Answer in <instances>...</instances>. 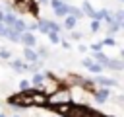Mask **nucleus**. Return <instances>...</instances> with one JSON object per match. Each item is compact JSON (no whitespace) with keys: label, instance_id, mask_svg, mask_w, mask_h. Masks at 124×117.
<instances>
[{"label":"nucleus","instance_id":"nucleus-3","mask_svg":"<svg viewBox=\"0 0 124 117\" xmlns=\"http://www.w3.org/2000/svg\"><path fill=\"white\" fill-rule=\"evenodd\" d=\"M99 111H89L87 107H83V105H72L70 107V111L66 113V117H95Z\"/></svg>","mask_w":124,"mask_h":117},{"label":"nucleus","instance_id":"nucleus-26","mask_svg":"<svg viewBox=\"0 0 124 117\" xmlns=\"http://www.w3.org/2000/svg\"><path fill=\"white\" fill-rule=\"evenodd\" d=\"M39 55H41V57H46L48 53H46V49H45V47H39Z\"/></svg>","mask_w":124,"mask_h":117},{"label":"nucleus","instance_id":"nucleus-19","mask_svg":"<svg viewBox=\"0 0 124 117\" xmlns=\"http://www.w3.org/2000/svg\"><path fill=\"white\" fill-rule=\"evenodd\" d=\"M112 20H114L118 25H122V21H124V12H122V10H118V12L112 16Z\"/></svg>","mask_w":124,"mask_h":117},{"label":"nucleus","instance_id":"nucleus-30","mask_svg":"<svg viewBox=\"0 0 124 117\" xmlns=\"http://www.w3.org/2000/svg\"><path fill=\"white\" fill-rule=\"evenodd\" d=\"M4 21V12H0V23Z\"/></svg>","mask_w":124,"mask_h":117},{"label":"nucleus","instance_id":"nucleus-20","mask_svg":"<svg viewBox=\"0 0 124 117\" xmlns=\"http://www.w3.org/2000/svg\"><path fill=\"white\" fill-rule=\"evenodd\" d=\"M46 35H48V39H50L52 43H60V37H58V31H46Z\"/></svg>","mask_w":124,"mask_h":117},{"label":"nucleus","instance_id":"nucleus-21","mask_svg":"<svg viewBox=\"0 0 124 117\" xmlns=\"http://www.w3.org/2000/svg\"><path fill=\"white\" fill-rule=\"evenodd\" d=\"M31 88H33V86H31V82H29V80H21V82H19V90H21V92L31 90Z\"/></svg>","mask_w":124,"mask_h":117},{"label":"nucleus","instance_id":"nucleus-31","mask_svg":"<svg viewBox=\"0 0 124 117\" xmlns=\"http://www.w3.org/2000/svg\"><path fill=\"white\" fill-rule=\"evenodd\" d=\"M0 117H6V115H2V113H0Z\"/></svg>","mask_w":124,"mask_h":117},{"label":"nucleus","instance_id":"nucleus-32","mask_svg":"<svg viewBox=\"0 0 124 117\" xmlns=\"http://www.w3.org/2000/svg\"><path fill=\"white\" fill-rule=\"evenodd\" d=\"M14 117H17V115H14Z\"/></svg>","mask_w":124,"mask_h":117},{"label":"nucleus","instance_id":"nucleus-18","mask_svg":"<svg viewBox=\"0 0 124 117\" xmlns=\"http://www.w3.org/2000/svg\"><path fill=\"white\" fill-rule=\"evenodd\" d=\"M81 12H83V14H87L89 18L93 16V8L89 6V2H83V4H81Z\"/></svg>","mask_w":124,"mask_h":117},{"label":"nucleus","instance_id":"nucleus-28","mask_svg":"<svg viewBox=\"0 0 124 117\" xmlns=\"http://www.w3.org/2000/svg\"><path fill=\"white\" fill-rule=\"evenodd\" d=\"M101 47H103V43H97V45H93V51H101Z\"/></svg>","mask_w":124,"mask_h":117},{"label":"nucleus","instance_id":"nucleus-17","mask_svg":"<svg viewBox=\"0 0 124 117\" xmlns=\"http://www.w3.org/2000/svg\"><path fill=\"white\" fill-rule=\"evenodd\" d=\"M43 80H45V76H43V74H35V76H33V80H31V86H35V88H41Z\"/></svg>","mask_w":124,"mask_h":117},{"label":"nucleus","instance_id":"nucleus-13","mask_svg":"<svg viewBox=\"0 0 124 117\" xmlns=\"http://www.w3.org/2000/svg\"><path fill=\"white\" fill-rule=\"evenodd\" d=\"M70 107H72V101H70V103H62V105H56L54 109H56V113H60V115H66V113L70 111Z\"/></svg>","mask_w":124,"mask_h":117},{"label":"nucleus","instance_id":"nucleus-2","mask_svg":"<svg viewBox=\"0 0 124 117\" xmlns=\"http://www.w3.org/2000/svg\"><path fill=\"white\" fill-rule=\"evenodd\" d=\"M31 90H25V92H21L17 96H12L8 101L12 105H17V107H29V105H33V101H31Z\"/></svg>","mask_w":124,"mask_h":117},{"label":"nucleus","instance_id":"nucleus-14","mask_svg":"<svg viewBox=\"0 0 124 117\" xmlns=\"http://www.w3.org/2000/svg\"><path fill=\"white\" fill-rule=\"evenodd\" d=\"M54 14H56L58 18H64V16H68V6H64V4H60L58 8H54Z\"/></svg>","mask_w":124,"mask_h":117},{"label":"nucleus","instance_id":"nucleus-11","mask_svg":"<svg viewBox=\"0 0 124 117\" xmlns=\"http://www.w3.org/2000/svg\"><path fill=\"white\" fill-rule=\"evenodd\" d=\"M12 68H14L16 72H25V70H27V64L21 62V60H12Z\"/></svg>","mask_w":124,"mask_h":117},{"label":"nucleus","instance_id":"nucleus-5","mask_svg":"<svg viewBox=\"0 0 124 117\" xmlns=\"http://www.w3.org/2000/svg\"><path fill=\"white\" fill-rule=\"evenodd\" d=\"M19 43H23L25 47H35V45H37V39H35V35H33L31 31H21Z\"/></svg>","mask_w":124,"mask_h":117},{"label":"nucleus","instance_id":"nucleus-29","mask_svg":"<svg viewBox=\"0 0 124 117\" xmlns=\"http://www.w3.org/2000/svg\"><path fill=\"white\" fill-rule=\"evenodd\" d=\"M37 2H39V4H48L50 0H37Z\"/></svg>","mask_w":124,"mask_h":117},{"label":"nucleus","instance_id":"nucleus-16","mask_svg":"<svg viewBox=\"0 0 124 117\" xmlns=\"http://www.w3.org/2000/svg\"><path fill=\"white\" fill-rule=\"evenodd\" d=\"M87 70H89V72H93V74H99V72L103 70V64H99V62H95V60H93V62L89 64V68H87Z\"/></svg>","mask_w":124,"mask_h":117},{"label":"nucleus","instance_id":"nucleus-7","mask_svg":"<svg viewBox=\"0 0 124 117\" xmlns=\"http://www.w3.org/2000/svg\"><path fill=\"white\" fill-rule=\"evenodd\" d=\"M19 35H21V31H17V29H12V27H6V33H4V37H8L12 43H19Z\"/></svg>","mask_w":124,"mask_h":117},{"label":"nucleus","instance_id":"nucleus-4","mask_svg":"<svg viewBox=\"0 0 124 117\" xmlns=\"http://www.w3.org/2000/svg\"><path fill=\"white\" fill-rule=\"evenodd\" d=\"M31 101H33V105L45 107V105H46V94H43V92H39V90H31Z\"/></svg>","mask_w":124,"mask_h":117},{"label":"nucleus","instance_id":"nucleus-6","mask_svg":"<svg viewBox=\"0 0 124 117\" xmlns=\"http://www.w3.org/2000/svg\"><path fill=\"white\" fill-rule=\"evenodd\" d=\"M103 68H110V70H122V68H124V62H122L120 58H108V57H107V60L103 62Z\"/></svg>","mask_w":124,"mask_h":117},{"label":"nucleus","instance_id":"nucleus-9","mask_svg":"<svg viewBox=\"0 0 124 117\" xmlns=\"http://www.w3.org/2000/svg\"><path fill=\"white\" fill-rule=\"evenodd\" d=\"M95 82H97L99 86H105V88H110V86H118V82H116V80H112V78H103V76L95 78Z\"/></svg>","mask_w":124,"mask_h":117},{"label":"nucleus","instance_id":"nucleus-27","mask_svg":"<svg viewBox=\"0 0 124 117\" xmlns=\"http://www.w3.org/2000/svg\"><path fill=\"white\" fill-rule=\"evenodd\" d=\"M4 33H6V25H4V23H0V35L4 37Z\"/></svg>","mask_w":124,"mask_h":117},{"label":"nucleus","instance_id":"nucleus-15","mask_svg":"<svg viewBox=\"0 0 124 117\" xmlns=\"http://www.w3.org/2000/svg\"><path fill=\"white\" fill-rule=\"evenodd\" d=\"M68 14H70V16H74V18H78V20L83 16V12H81L79 8H74V6H68Z\"/></svg>","mask_w":124,"mask_h":117},{"label":"nucleus","instance_id":"nucleus-10","mask_svg":"<svg viewBox=\"0 0 124 117\" xmlns=\"http://www.w3.org/2000/svg\"><path fill=\"white\" fill-rule=\"evenodd\" d=\"M108 98H110V96H108V90H107V88H103V90L95 92V101H97V103H105Z\"/></svg>","mask_w":124,"mask_h":117},{"label":"nucleus","instance_id":"nucleus-12","mask_svg":"<svg viewBox=\"0 0 124 117\" xmlns=\"http://www.w3.org/2000/svg\"><path fill=\"white\" fill-rule=\"evenodd\" d=\"M78 23V18H74V16H66V20H64V27H68V29H74V25Z\"/></svg>","mask_w":124,"mask_h":117},{"label":"nucleus","instance_id":"nucleus-8","mask_svg":"<svg viewBox=\"0 0 124 117\" xmlns=\"http://www.w3.org/2000/svg\"><path fill=\"white\" fill-rule=\"evenodd\" d=\"M23 57H25V60H29V62H35V60H39V55L33 51V47H25V51H23Z\"/></svg>","mask_w":124,"mask_h":117},{"label":"nucleus","instance_id":"nucleus-25","mask_svg":"<svg viewBox=\"0 0 124 117\" xmlns=\"http://www.w3.org/2000/svg\"><path fill=\"white\" fill-rule=\"evenodd\" d=\"M103 45H114V39H112V37H107V39L103 41Z\"/></svg>","mask_w":124,"mask_h":117},{"label":"nucleus","instance_id":"nucleus-22","mask_svg":"<svg viewBox=\"0 0 124 117\" xmlns=\"http://www.w3.org/2000/svg\"><path fill=\"white\" fill-rule=\"evenodd\" d=\"M99 27H101L99 20H93V21H91V31H99Z\"/></svg>","mask_w":124,"mask_h":117},{"label":"nucleus","instance_id":"nucleus-24","mask_svg":"<svg viewBox=\"0 0 124 117\" xmlns=\"http://www.w3.org/2000/svg\"><path fill=\"white\" fill-rule=\"evenodd\" d=\"M79 37H81V33H79V31H72V33H70V39H74V41H78Z\"/></svg>","mask_w":124,"mask_h":117},{"label":"nucleus","instance_id":"nucleus-1","mask_svg":"<svg viewBox=\"0 0 124 117\" xmlns=\"http://www.w3.org/2000/svg\"><path fill=\"white\" fill-rule=\"evenodd\" d=\"M72 101V92L68 88H56L52 94L46 96V105L50 107H56V105H62V103H70Z\"/></svg>","mask_w":124,"mask_h":117},{"label":"nucleus","instance_id":"nucleus-23","mask_svg":"<svg viewBox=\"0 0 124 117\" xmlns=\"http://www.w3.org/2000/svg\"><path fill=\"white\" fill-rule=\"evenodd\" d=\"M0 57H2V58H10V57H12V53H10L8 49H0Z\"/></svg>","mask_w":124,"mask_h":117}]
</instances>
